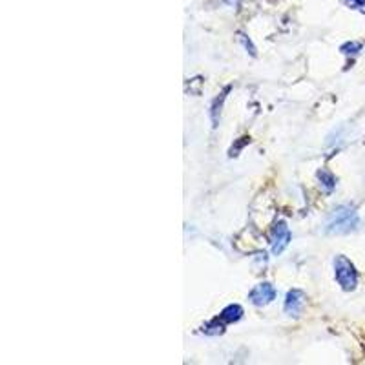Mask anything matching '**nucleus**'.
<instances>
[{
	"instance_id": "obj_1",
	"label": "nucleus",
	"mask_w": 365,
	"mask_h": 365,
	"mask_svg": "<svg viewBox=\"0 0 365 365\" xmlns=\"http://www.w3.org/2000/svg\"><path fill=\"white\" fill-rule=\"evenodd\" d=\"M358 227H360V216H358L357 209L351 205H338L327 218L326 232L342 236V234L354 232Z\"/></svg>"
},
{
	"instance_id": "obj_2",
	"label": "nucleus",
	"mask_w": 365,
	"mask_h": 365,
	"mask_svg": "<svg viewBox=\"0 0 365 365\" xmlns=\"http://www.w3.org/2000/svg\"><path fill=\"white\" fill-rule=\"evenodd\" d=\"M334 280L345 292L357 289L358 285V271L354 263L347 256H336L334 258Z\"/></svg>"
},
{
	"instance_id": "obj_3",
	"label": "nucleus",
	"mask_w": 365,
	"mask_h": 365,
	"mask_svg": "<svg viewBox=\"0 0 365 365\" xmlns=\"http://www.w3.org/2000/svg\"><path fill=\"white\" fill-rule=\"evenodd\" d=\"M268 241H271V249H272V254H274V256H280L281 252H283V250L289 247L290 230H289V227H287V223L283 221V219H280V221L274 223V227H272L271 237H268Z\"/></svg>"
},
{
	"instance_id": "obj_4",
	"label": "nucleus",
	"mask_w": 365,
	"mask_h": 365,
	"mask_svg": "<svg viewBox=\"0 0 365 365\" xmlns=\"http://www.w3.org/2000/svg\"><path fill=\"white\" fill-rule=\"evenodd\" d=\"M276 299V289L272 283L268 281H263V283H258L254 289L249 292V302L256 307H263V305H268Z\"/></svg>"
},
{
	"instance_id": "obj_5",
	"label": "nucleus",
	"mask_w": 365,
	"mask_h": 365,
	"mask_svg": "<svg viewBox=\"0 0 365 365\" xmlns=\"http://www.w3.org/2000/svg\"><path fill=\"white\" fill-rule=\"evenodd\" d=\"M305 307V292L299 289H292L287 292L285 296V305H283V311L290 316H299Z\"/></svg>"
},
{
	"instance_id": "obj_6",
	"label": "nucleus",
	"mask_w": 365,
	"mask_h": 365,
	"mask_svg": "<svg viewBox=\"0 0 365 365\" xmlns=\"http://www.w3.org/2000/svg\"><path fill=\"white\" fill-rule=\"evenodd\" d=\"M219 318H221L225 323H236V321H240L241 318H243V309H241V305L232 303V305H227V307L223 309Z\"/></svg>"
},
{
	"instance_id": "obj_7",
	"label": "nucleus",
	"mask_w": 365,
	"mask_h": 365,
	"mask_svg": "<svg viewBox=\"0 0 365 365\" xmlns=\"http://www.w3.org/2000/svg\"><path fill=\"white\" fill-rule=\"evenodd\" d=\"M318 181H320V187L323 188V190L327 192V194H330V192L336 188V182H338V179L334 178L333 172H329L327 168H321L318 170V174H316Z\"/></svg>"
},
{
	"instance_id": "obj_8",
	"label": "nucleus",
	"mask_w": 365,
	"mask_h": 365,
	"mask_svg": "<svg viewBox=\"0 0 365 365\" xmlns=\"http://www.w3.org/2000/svg\"><path fill=\"white\" fill-rule=\"evenodd\" d=\"M201 333L209 334V336H218V334H223L225 333V321H223L219 316L214 318V320H210L209 323L203 326Z\"/></svg>"
},
{
	"instance_id": "obj_9",
	"label": "nucleus",
	"mask_w": 365,
	"mask_h": 365,
	"mask_svg": "<svg viewBox=\"0 0 365 365\" xmlns=\"http://www.w3.org/2000/svg\"><path fill=\"white\" fill-rule=\"evenodd\" d=\"M342 51L345 55H357L358 51H361V44L360 42H347L342 46Z\"/></svg>"
},
{
	"instance_id": "obj_10",
	"label": "nucleus",
	"mask_w": 365,
	"mask_h": 365,
	"mask_svg": "<svg viewBox=\"0 0 365 365\" xmlns=\"http://www.w3.org/2000/svg\"><path fill=\"white\" fill-rule=\"evenodd\" d=\"M240 40H241V42H243V46H245V49H249L250 55H254V57H256V48H254V44H252V42H250V40L247 39L245 35H243V33H240Z\"/></svg>"
},
{
	"instance_id": "obj_11",
	"label": "nucleus",
	"mask_w": 365,
	"mask_h": 365,
	"mask_svg": "<svg viewBox=\"0 0 365 365\" xmlns=\"http://www.w3.org/2000/svg\"><path fill=\"white\" fill-rule=\"evenodd\" d=\"M351 8L354 9H364L365 8V0H345Z\"/></svg>"
}]
</instances>
